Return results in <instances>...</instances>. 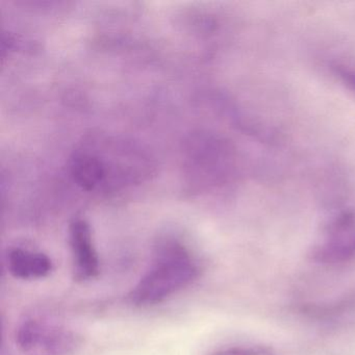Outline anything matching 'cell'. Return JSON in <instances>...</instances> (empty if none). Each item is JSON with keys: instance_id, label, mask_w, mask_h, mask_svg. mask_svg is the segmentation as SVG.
Wrapping results in <instances>:
<instances>
[{"instance_id": "1", "label": "cell", "mask_w": 355, "mask_h": 355, "mask_svg": "<svg viewBox=\"0 0 355 355\" xmlns=\"http://www.w3.org/2000/svg\"><path fill=\"white\" fill-rule=\"evenodd\" d=\"M198 263L178 241L167 240L157 247L155 259L128 294L136 306H149L188 288L198 278Z\"/></svg>"}, {"instance_id": "2", "label": "cell", "mask_w": 355, "mask_h": 355, "mask_svg": "<svg viewBox=\"0 0 355 355\" xmlns=\"http://www.w3.org/2000/svg\"><path fill=\"white\" fill-rule=\"evenodd\" d=\"M15 340L24 355H74L82 345V338L73 330L40 318L21 322Z\"/></svg>"}, {"instance_id": "3", "label": "cell", "mask_w": 355, "mask_h": 355, "mask_svg": "<svg viewBox=\"0 0 355 355\" xmlns=\"http://www.w3.org/2000/svg\"><path fill=\"white\" fill-rule=\"evenodd\" d=\"M315 263L327 267H345L355 263V214L332 218L311 251Z\"/></svg>"}, {"instance_id": "4", "label": "cell", "mask_w": 355, "mask_h": 355, "mask_svg": "<svg viewBox=\"0 0 355 355\" xmlns=\"http://www.w3.org/2000/svg\"><path fill=\"white\" fill-rule=\"evenodd\" d=\"M69 245L73 277L82 282L94 279L101 271V261L88 222L76 219L70 224Z\"/></svg>"}, {"instance_id": "5", "label": "cell", "mask_w": 355, "mask_h": 355, "mask_svg": "<svg viewBox=\"0 0 355 355\" xmlns=\"http://www.w3.org/2000/svg\"><path fill=\"white\" fill-rule=\"evenodd\" d=\"M8 271L13 277L22 280L42 279L53 269V261L41 251L14 247L6 257Z\"/></svg>"}, {"instance_id": "6", "label": "cell", "mask_w": 355, "mask_h": 355, "mask_svg": "<svg viewBox=\"0 0 355 355\" xmlns=\"http://www.w3.org/2000/svg\"><path fill=\"white\" fill-rule=\"evenodd\" d=\"M71 172L74 180L86 190H94L107 178L105 162L89 153H80L72 159Z\"/></svg>"}, {"instance_id": "7", "label": "cell", "mask_w": 355, "mask_h": 355, "mask_svg": "<svg viewBox=\"0 0 355 355\" xmlns=\"http://www.w3.org/2000/svg\"><path fill=\"white\" fill-rule=\"evenodd\" d=\"M205 355H276L269 347L257 346H230L217 349Z\"/></svg>"}]
</instances>
